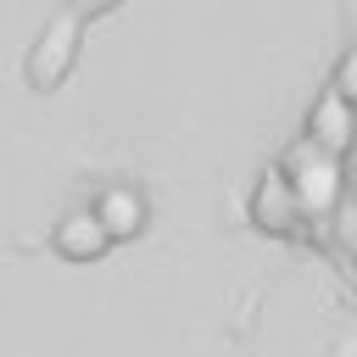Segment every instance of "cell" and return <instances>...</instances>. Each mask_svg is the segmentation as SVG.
Masks as SVG:
<instances>
[{
	"label": "cell",
	"instance_id": "1",
	"mask_svg": "<svg viewBox=\"0 0 357 357\" xmlns=\"http://www.w3.org/2000/svg\"><path fill=\"white\" fill-rule=\"evenodd\" d=\"M284 173H290V184H296V195H301V212H307V223H329L340 206H346V156H335V151H324L318 139H296L290 151H284V162H279Z\"/></svg>",
	"mask_w": 357,
	"mask_h": 357
},
{
	"label": "cell",
	"instance_id": "2",
	"mask_svg": "<svg viewBox=\"0 0 357 357\" xmlns=\"http://www.w3.org/2000/svg\"><path fill=\"white\" fill-rule=\"evenodd\" d=\"M78 45H84V11L67 6V11H56V17L39 28V39H33V50H28V84H33L39 95H45V89H61L67 73L78 67Z\"/></svg>",
	"mask_w": 357,
	"mask_h": 357
},
{
	"label": "cell",
	"instance_id": "3",
	"mask_svg": "<svg viewBox=\"0 0 357 357\" xmlns=\"http://www.w3.org/2000/svg\"><path fill=\"white\" fill-rule=\"evenodd\" d=\"M251 223L262 234H301L307 212H301V195H296V184H290L284 167H268L251 184Z\"/></svg>",
	"mask_w": 357,
	"mask_h": 357
},
{
	"label": "cell",
	"instance_id": "4",
	"mask_svg": "<svg viewBox=\"0 0 357 357\" xmlns=\"http://www.w3.org/2000/svg\"><path fill=\"white\" fill-rule=\"evenodd\" d=\"M50 245H56V257H67V262H100L117 240H112V229H106V218H100L95 206H73V212L56 218Z\"/></svg>",
	"mask_w": 357,
	"mask_h": 357
},
{
	"label": "cell",
	"instance_id": "5",
	"mask_svg": "<svg viewBox=\"0 0 357 357\" xmlns=\"http://www.w3.org/2000/svg\"><path fill=\"white\" fill-rule=\"evenodd\" d=\"M307 139H318V145L335 151V156H346V151L357 145V106H351L335 84L312 95V106H307Z\"/></svg>",
	"mask_w": 357,
	"mask_h": 357
},
{
	"label": "cell",
	"instance_id": "6",
	"mask_svg": "<svg viewBox=\"0 0 357 357\" xmlns=\"http://www.w3.org/2000/svg\"><path fill=\"white\" fill-rule=\"evenodd\" d=\"M95 212L106 218L112 240H134V234H145V223H151V201H145L134 184H106V190L95 195Z\"/></svg>",
	"mask_w": 357,
	"mask_h": 357
},
{
	"label": "cell",
	"instance_id": "7",
	"mask_svg": "<svg viewBox=\"0 0 357 357\" xmlns=\"http://www.w3.org/2000/svg\"><path fill=\"white\" fill-rule=\"evenodd\" d=\"M329 223H335V245H340V257L357 268V201H346Z\"/></svg>",
	"mask_w": 357,
	"mask_h": 357
},
{
	"label": "cell",
	"instance_id": "8",
	"mask_svg": "<svg viewBox=\"0 0 357 357\" xmlns=\"http://www.w3.org/2000/svg\"><path fill=\"white\" fill-rule=\"evenodd\" d=\"M329 84L357 106V45H346V50H340V61H335V78H329Z\"/></svg>",
	"mask_w": 357,
	"mask_h": 357
},
{
	"label": "cell",
	"instance_id": "9",
	"mask_svg": "<svg viewBox=\"0 0 357 357\" xmlns=\"http://www.w3.org/2000/svg\"><path fill=\"white\" fill-rule=\"evenodd\" d=\"M73 6H78V11H84V17H100V11H112V6H117V0H73Z\"/></svg>",
	"mask_w": 357,
	"mask_h": 357
}]
</instances>
